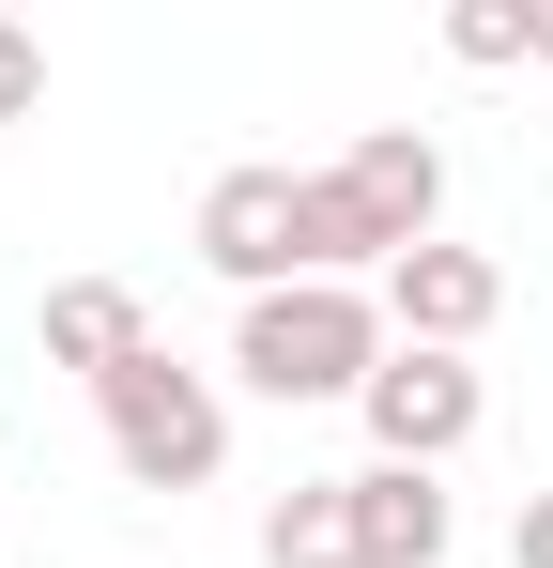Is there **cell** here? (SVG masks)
<instances>
[{
  "label": "cell",
  "mask_w": 553,
  "mask_h": 568,
  "mask_svg": "<svg viewBox=\"0 0 553 568\" xmlns=\"http://www.w3.org/2000/svg\"><path fill=\"white\" fill-rule=\"evenodd\" d=\"M92 415H108V462H123V491H215V476H231V384H215V369H184L170 338H154L123 384H92Z\"/></svg>",
  "instance_id": "obj_2"
},
{
  "label": "cell",
  "mask_w": 553,
  "mask_h": 568,
  "mask_svg": "<svg viewBox=\"0 0 553 568\" xmlns=\"http://www.w3.org/2000/svg\"><path fill=\"white\" fill-rule=\"evenodd\" d=\"M369 292H384V338H415V354H476L492 307H507V277L476 246H415V262H384Z\"/></svg>",
  "instance_id": "obj_6"
},
{
  "label": "cell",
  "mask_w": 553,
  "mask_h": 568,
  "mask_svg": "<svg viewBox=\"0 0 553 568\" xmlns=\"http://www.w3.org/2000/svg\"><path fill=\"white\" fill-rule=\"evenodd\" d=\"M323 185L354 200L369 262H415V246H446V154H431L415 123H369V139L339 154V170H323Z\"/></svg>",
  "instance_id": "obj_5"
},
{
  "label": "cell",
  "mask_w": 553,
  "mask_h": 568,
  "mask_svg": "<svg viewBox=\"0 0 553 568\" xmlns=\"http://www.w3.org/2000/svg\"><path fill=\"white\" fill-rule=\"evenodd\" d=\"M262 568H369L354 554V476H292L262 507Z\"/></svg>",
  "instance_id": "obj_9"
},
{
  "label": "cell",
  "mask_w": 553,
  "mask_h": 568,
  "mask_svg": "<svg viewBox=\"0 0 553 568\" xmlns=\"http://www.w3.org/2000/svg\"><path fill=\"white\" fill-rule=\"evenodd\" d=\"M200 262L247 292V307L292 292L308 277V170H215L200 185Z\"/></svg>",
  "instance_id": "obj_4"
},
{
  "label": "cell",
  "mask_w": 553,
  "mask_h": 568,
  "mask_svg": "<svg viewBox=\"0 0 553 568\" xmlns=\"http://www.w3.org/2000/svg\"><path fill=\"white\" fill-rule=\"evenodd\" d=\"M446 523H461V507L431 491V476H400V462L354 476V554L369 568H446Z\"/></svg>",
  "instance_id": "obj_8"
},
{
  "label": "cell",
  "mask_w": 553,
  "mask_h": 568,
  "mask_svg": "<svg viewBox=\"0 0 553 568\" xmlns=\"http://www.w3.org/2000/svg\"><path fill=\"white\" fill-rule=\"evenodd\" d=\"M446 62H476V78H492V62H539V16H523V0H461V16H446Z\"/></svg>",
  "instance_id": "obj_10"
},
{
  "label": "cell",
  "mask_w": 553,
  "mask_h": 568,
  "mask_svg": "<svg viewBox=\"0 0 553 568\" xmlns=\"http://www.w3.org/2000/svg\"><path fill=\"white\" fill-rule=\"evenodd\" d=\"M539 62H553V16H539Z\"/></svg>",
  "instance_id": "obj_13"
},
{
  "label": "cell",
  "mask_w": 553,
  "mask_h": 568,
  "mask_svg": "<svg viewBox=\"0 0 553 568\" xmlns=\"http://www.w3.org/2000/svg\"><path fill=\"white\" fill-rule=\"evenodd\" d=\"M369 462H400V476H431V462H461V446H476V415H492V384H476V354H415V338H400V354H384V369H369Z\"/></svg>",
  "instance_id": "obj_3"
},
{
  "label": "cell",
  "mask_w": 553,
  "mask_h": 568,
  "mask_svg": "<svg viewBox=\"0 0 553 568\" xmlns=\"http://www.w3.org/2000/svg\"><path fill=\"white\" fill-rule=\"evenodd\" d=\"M507 554H523V568H553V491H523V523H507Z\"/></svg>",
  "instance_id": "obj_12"
},
{
  "label": "cell",
  "mask_w": 553,
  "mask_h": 568,
  "mask_svg": "<svg viewBox=\"0 0 553 568\" xmlns=\"http://www.w3.org/2000/svg\"><path fill=\"white\" fill-rule=\"evenodd\" d=\"M384 354H400V338H384V292H339V277H292V292H262V307L231 323V384L276 399V415H308V399H369Z\"/></svg>",
  "instance_id": "obj_1"
},
{
  "label": "cell",
  "mask_w": 553,
  "mask_h": 568,
  "mask_svg": "<svg viewBox=\"0 0 553 568\" xmlns=\"http://www.w3.org/2000/svg\"><path fill=\"white\" fill-rule=\"evenodd\" d=\"M31 338H47V369H78V384H123L139 354H154V307H139L123 277H62Z\"/></svg>",
  "instance_id": "obj_7"
},
{
  "label": "cell",
  "mask_w": 553,
  "mask_h": 568,
  "mask_svg": "<svg viewBox=\"0 0 553 568\" xmlns=\"http://www.w3.org/2000/svg\"><path fill=\"white\" fill-rule=\"evenodd\" d=\"M31 108H47V31L0 16V123H31Z\"/></svg>",
  "instance_id": "obj_11"
}]
</instances>
